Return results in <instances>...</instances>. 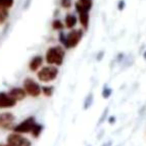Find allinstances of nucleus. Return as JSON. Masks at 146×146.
I'll list each match as a JSON object with an SVG mask.
<instances>
[{"label": "nucleus", "instance_id": "14", "mask_svg": "<svg viewBox=\"0 0 146 146\" xmlns=\"http://www.w3.org/2000/svg\"><path fill=\"white\" fill-rule=\"evenodd\" d=\"M7 19V10L5 7L0 6V24H2Z\"/></svg>", "mask_w": 146, "mask_h": 146}, {"label": "nucleus", "instance_id": "24", "mask_svg": "<svg viewBox=\"0 0 146 146\" xmlns=\"http://www.w3.org/2000/svg\"><path fill=\"white\" fill-rule=\"evenodd\" d=\"M0 146H9V145H7V144H0Z\"/></svg>", "mask_w": 146, "mask_h": 146}, {"label": "nucleus", "instance_id": "8", "mask_svg": "<svg viewBox=\"0 0 146 146\" xmlns=\"http://www.w3.org/2000/svg\"><path fill=\"white\" fill-rule=\"evenodd\" d=\"M15 101L8 93H0V108H9L15 105Z\"/></svg>", "mask_w": 146, "mask_h": 146}, {"label": "nucleus", "instance_id": "6", "mask_svg": "<svg viewBox=\"0 0 146 146\" xmlns=\"http://www.w3.org/2000/svg\"><path fill=\"white\" fill-rule=\"evenodd\" d=\"M24 88H25V91L26 93L33 97H37V96H39L40 93H41V88L38 84L35 82L34 80H32V79H26L24 82Z\"/></svg>", "mask_w": 146, "mask_h": 146}, {"label": "nucleus", "instance_id": "13", "mask_svg": "<svg viewBox=\"0 0 146 146\" xmlns=\"http://www.w3.org/2000/svg\"><path fill=\"white\" fill-rule=\"evenodd\" d=\"M76 24H77V19H76L75 15H66V27H68V29H72V28H74L76 26Z\"/></svg>", "mask_w": 146, "mask_h": 146}, {"label": "nucleus", "instance_id": "25", "mask_svg": "<svg viewBox=\"0 0 146 146\" xmlns=\"http://www.w3.org/2000/svg\"><path fill=\"white\" fill-rule=\"evenodd\" d=\"M144 57H145V58H146V52H145V53H144Z\"/></svg>", "mask_w": 146, "mask_h": 146}, {"label": "nucleus", "instance_id": "3", "mask_svg": "<svg viewBox=\"0 0 146 146\" xmlns=\"http://www.w3.org/2000/svg\"><path fill=\"white\" fill-rule=\"evenodd\" d=\"M36 126V123H35V117H28L22 122L21 124H19L17 126H15L13 128V131L15 133L17 134H26V133H32L34 127Z\"/></svg>", "mask_w": 146, "mask_h": 146}, {"label": "nucleus", "instance_id": "15", "mask_svg": "<svg viewBox=\"0 0 146 146\" xmlns=\"http://www.w3.org/2000/svg\"><path fill=\"white\" fill-rule=\"evenodd\" d=\"M42 128H43V127H42L41 125L36 124V126H35L34 129H33V132H32V135L34 137H38L40 135V133H41Z\"/></svg>", "mask_w": 146, "mask_h": 146}, {"label": "nucleus", "instance_id": "4", "mask_svg": "<svg viewBox=\"0 0 146 146\" xmlns=\"http://www.w3.org/2000/svg\"><path fill=\"white\" fill-rule=\"evenodd\" d=\"M83 36V32L81 30H74V31L70 32L68 36H66V42H64V46L66 48H73V47L77 46L78 43L81 41V38Z\"/></svg>", "mask_w": 146, "mask_h": 146}, {"label": "nucleus", "instance_id": "2", "mask_svg": "<svg viewBox=\"0 0 146 146\" xmlns=\"http://www.w3.org/2000/svg\"><path fill=\"white\" fill-rule=\"evenodd\" d=\"M58 75V70L55 66H45L39 71L38 78L42 82H51Z\"/></svg>", "mask_w": 146, "mask_h": 146}, {"label": "nucleus", "instance_id": "19", "mask_svg": "<svg viewBox=\"0 0 146 146\" xmlns=\"http://www.w3.org/2000/svg\"><path fill=\"white\" fill-rule=\"evenodd\" d=\"M92 100H93V96H92V94H90L87 97V99H86V101H85V105H84V108H85V110H87L88 107L90 106L91 102H92Z\"/></svg>", "mask_w": 146, "mask_h": 146}, {"label": "nucleus", "instance_id": "16", "mask_svg": "<svg viewBox=\"0 0 146 146\" xmlns=\"http://www.w3.org/2000/svg\"><path fill=\"white\" fill-rule=\"evenodd\" d=\"M13 3V0H0V6H2V7L5 8H8L10 7Z\"/></svg>", "mask_w": 146, "mask_h": 146}, {"label": "nucleus", "instance_id": "5", "mask_svg": "<svg viewBox=\"0 0 146 146\" xmlns=\"http://www.w3.org/2000/svg\"><path fill=\"white\" fill-rule=\"evenodd\" d=\"M7 145L9 146H31V141L21 134L13 133L7 138Z\"/></svg>", "mask_w": 146, "mask_h": 146}, {"label": "nucleus", "instance_id": "1", "mask_svg": "<svg viewBox=\"0 0 146 146\" xmlns=\"http://www.w3.org/2000/svg\"><path fill=\"white\" fill-rule=\"evenodd\" d=\"M64 52L60 47H51L46 53V60L49 64L60 66L63 60Z\"/></svg>", "mask_w": 146, "mask_h": 146}, {"label": "nucleus", "instance_id": "20", "mask_svg": "<svg viewBox=\"0 0 146 146\" xmlns=\"http://www.w3.org/2000/svg\"><path fill=\"white\" fill-rule=\"evenodd\" d=\"M61 5L64 8H68L72 5V0H61Z\"/></svg>", "mask_w": 146, "mask_h": 146}, {"label": "nucleus", "instance_id": "7", "mask_svg": "<svg viewBox=\"0 0 146 146\" xmlns=\"http://www.w3.org/2000/svg\"><path fill=\"white\" fill-rule=\"evenodd\" d=\"M15 117L12 115L11 112H4L0 115V128L2 129H13L15 127Z\"/></svg>", "mask_w": 146, "mask_h": 146}, {"label": "nucleus", "instance_id": "22", "mask_svg": "<svg viewBox=\"0 0 146 146\" xmlns=\"http://www.w3.org/2000/svg\"><path fill=\"white\" fill-rule=\"evenodd\" d=\"M124 6H125V1H124V0L119 1V9L122 10L123 8H124Z\"/></svg>", "mask_w": 146, "mask_h": 146}, {"label": "nucleus", "instance_id": "9", "mask_svg": "<svg viewBox=\"0 0 146 146\" xmlns=\"http://www.w3.org/2000/svg\"><path fill=\"white\" fill-rule=\"evenodd\" d=\"M93 4V0H78L76 3V9L79 13L88 12L91 9Z\"/></svg>", "mask_w": 146, "mask_h": 146}, {"label": "nucleus", "instance_id": "23", "mask_svg": "<svg viewBox=\"0 0 146 146\" xmlns=\"http://www.w3.org/2000/svg\"><path fill=\"white\" fill-rule=\"evenodd\" d=\"M102 146H111V141H108V142H106V143H104Z\"/></svg>", "mask_w": 146, "mask_h": 146}, {"label": "nucleus", "instance_id": "17", "mask_svg": "<svg viewBox=\"0 0 146 146\" xmlns=\"http://www.w3.org/2000/svg\"><path fill=\"white\" fill-rule=\"evenodd\" d=\"M42 91H43V93L46 95V96H51L52 93H53V87H52V86H49V87H43Z\"/></svg>", "mask_w": 146, "mask_h": 146}, {"label": "nucleus", "instance_id": "12", "mask_svg": "<svg viewBox=\"0 0 146 146\" xmlns=\"http://www.w3.org/2000/svg\"><path fill=\"white\" fill-rule=\"evenodd\" d=\"M80 15V22L83 26L84 29H88V24H89V15L88 12H81L79 13Z\"/></svg>", "mask_w": 146, "mask_h": 146}, {"label": "nucleus", "instance_id": "10", "mask_svg": "<svg viewBox=\"0 0 146 146\" xmlns=\"http://www.w3.org/2000/svg\"><path fill=\"white\" fill-rule=\"evenodd\" d=\"M8 94H9L15 101H20V100L25 99L27 93H26L25 89H23V88H13V89H11V90L8 92Z\"/></svg>", "mask_w": 146, "mask_h": 146}, {"label": "nucleus", "instance_id": "11", "mask_svg": "<svg viewBox=\"0 0 146 146\" xmlns=\"http://www.w3.org/2000/svg\"><path fill=\"white\" fill-rule=\"evenodd\" d=\"M42 64V57L41 56H35L30 62V68L32 71H37Z\"/></svg>", "mask_w": 146, "mask_h": 146}, {"label": "nucleus", "instance_id": "18", "mask_svg": "<svg viewBox=\"0 0 146 146\" xmlns=\"http://www.w3.org/2000/svg\"><path fill=\"white\" fill-rule=\"evenodd\" d=\"M52 27H53V29H55V30H61L63 28V25L60 21L56 20V21H54L53 24H52Z\"/></svg>", "mask_w": 146, "mask_h": 146}, {"label": "nucleus", "instance_id": "21", "mask_svg": "<svg viewBox=\"0 0 146 146\" xmlns=\"http://www.w3.org/2000/svg\"><path fill=\"white\" fill-rule=\"evenodd\" d=\"M102 94H103V97L107 98L110 94H111V89H110V88H104Z\"/></svg>", "mask_w": 146, "mask_h": 146}]
</instances>
